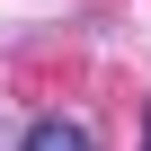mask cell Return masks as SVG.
I'll use <instances>...</instances> for the list:
<instances>
[{
    "mask_svg": "<svg viewBox=\"0 0 151 151\" xmlns=\"http://www.w3.org/2000/svg\"><path fill=\"white\" fill-rule=\"evenodd\" d=\"M18 151H89V133H80V124H62V116H45V124H27Z\"/></svg>",
    "mask_w": 151,
    "mask_h": 151,
    "instance_id": "cell-1",
    "label": "cell"
},
{
    "mask_svg": "<svg viewBox=\"0 0 151 151\" xmlns=\"http://www.w3.org/2000/svg\"><path fill=\"white\" fill-rule=\"evenodd\" d=\"M142 151H151V133H142Z\"/></svg>",
    "mask_w": 151,
    "mask_h": 151,
    "instance_id": "cell-2",
    "label": "cell"
}]
</instances>
